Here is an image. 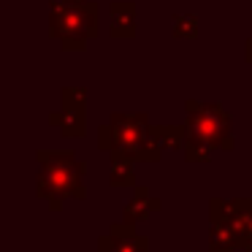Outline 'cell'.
<instances>
[{"label": "cell", "mask_w": 252, "mask_h": 252, "mask_svg": "<svg viewBox=\"0 0 252 252\" xmlns=\"http://www.w3.org/2000/svg\"><path fill=\"white\" fill-rule=\"evenodd\" d=\"M84 168L82 160L71 149H41L38 152V192L41 201L49 203L52 212L63 206L71 198H84L87 187H84Z\"/></svg>", "instance_id": "obj_1"}, {"label": "cell", "mask_w": 252, "mask_h": 252, "mask_svg": "<svg viewBox=\"0 0 252 252\" xmlns=\"http://www.w3.org/2000/svg\"><path fill=\"white\" fill-rule=\"evenodd\" d=\"M100 6L95 0H52L49 3V35L65 52H82L98 38Z\"/></svg>", "instance_id": "obj_2"}, {"label": "cell", "mask_w": 252, "mask_h": 252, "mask_svg": "<svg viewBox=\"0 0 252 252\" xmlns=\"http://www.w3.org/2000/svg\"><path fill=\"white\" fill-rule=\"evenodd\" d=\"M98 147L103 152H125L133 160H163L152 144V122L144 111H114L109 122L98 127Z\"/></svg>", "instance_id": "obj_3"}, {"label": "cell", "mask_w": 252, "mask_h": 252, "mask_svg": "<svg viewBox=\"0 0 252 252\" xmlns=\"http://www.w3.org/2000/svg\"><path fill=\"white\" fill-rule=\"evenodd\" d=\"M185 127L187 136H195L201 141L212 144L214 149H230L236 147L230 114L220 103H201V100H185Z\"/></svg>", "instance_id": "obj_4"}, {"label": "cell", "mask_w": 252, "mask_h": 252, "mask_svg": "<svg viewBox=\"0 0 252 252\" xmlns=\"http://www.w3.org/2000/svg\"><path fill=\"white\" fill-rule=\"evenodd\" d=\"M60 111L49 114V125H55L65 138H82L87 130V90L63 87Z\"/></svg>", "instance_id": "obj_5"}, {"label": "cell", "mask_w": 252, "mask_h": 252, "mask_svg": "<svg viewBox=\"0 0 252 252\" xmlns=\"http://www.w3.org/2000/svg\"><path fill=\"white\" fill-rule=\"evenodd\" d=\"M209 217L225 222L233 230L236 241L241 244H250L252 241V198H239V201H225V198H214L212 206H209Z\"/></svg>", "instance_id": "obj_6"}, {"label": "cell", "mask_w": 252, "mask_h": 252, "mask_svg": "<svg viewBox=\"0 0 252 252\" xmlns=\"http://www.w3.org/2000/svg\"><path fill=\"white\" fill-rule=\"evenodd\" d=\"M98 252H147V239L136 230V225L114 222L109 233L98 239Z\"/></svg>", "instance_id": "obj_7"}, {"label": "cell", "mask_w": 252, "mask_h": 252, "mask_svg": "<svg viewBox=\"0 0 252 252\" xmlns=\"http://www.w3.org/2000/svg\"><path fill=\"white\" fill-rule=\"evenodd\" d=\"M109 33L114 41L136 38V3L133 0H111L109 3Z\"/></svg>", "instance_id": "obj_8"}, {"label": "cell", "mask_w": 252, "mask_h": 252, "mask_svg": "<svg viewBox=\"0 0 252 252\" xmlns=\"http://www.w3.org/2000/svg\"><path fill=\"white\" fill-rule=\"evenodd\" d=\"M160 209H163V203H160L158 198L149 195V190L144 185H136L133 187L130 201L125 203V209H122V222L136 225V222H141V220H147L152 212H160Z\"/></svg>", "instance_id": "obj_9"}, {"label": "cell", "mask_w": 252, "mask_h": 252, "mask_svg": "<svg viewBox=\"0 0 252 252\" xmlns=\"http://www.w3.org/2000/svg\"><path fill=\"white\" fill-rule=\"evenodd\" d=\"M136 160L125 152H109V182L111 187H136Z\"/></svg>", "instance_id": "obj_10"}, {"label": "cell", "mask_w": 252, "mask_h": 252, "mask_svg": "<svg viewBox=\"0 0 252 252\" xmlns=\"http://www.w3.org/2000/svg\"><path fill=\"white\" fill-rule=\"evenodd\" d=\"M185 125H152V144L160 155L171 152V149H185Z\"/></svg>", "instance_id": "obj_11"}, {"label": "cell", "mask_w": 252, "mask_h": 252, "mask_svg": "<svg viewBox=\"0 0 252 252\" xmlns=\"http://www.w3.org/2000/svg\"><path fill=\"white\" fill-rule=\"evenodd\" d=\"M239 241H236L233 230L220 220H212L209 225V252H239Z\"/></svg>", "instance_id": "obj_12"}, {"label": "cell", "mask_w": 252, "mask_h": 252, "mask_svg": "<svg viewBox=\"0 0 252 252\" xmlns=\"http://www.w3.org/2000/svg\"><path fill=\"white\" fill-rule=\"evenodd\" d=\"M171 35L176 41H195L198 38V17L195 14H179L171 19Z\"/></svg>", "instance_id": "obj_13"}, {"label": "cell", "mask_w": 252, "mask_h": 252, "mask_svg": "<svg viewBox=\"0 0 252 252\" xmlns=\"http://www.w3.org/2000/svg\"><path fill=\"white\" fill-rule=\"evenodd\" d=\"M182 155H185L187 163H209L212 155H214V147L206 141H201V138H195V136H187Z\"/></svg>", "instance_id": "obj_14"}, {"label": "cell", "mask_w": 252, "mask_h": 252, "mask_svg": "<svg viewBox=\"0 0 252 252\" xmlns=\"http://www.w3.org/2000/svg\"><path fill=\"white\" fill-rule=\"evenodd\" d=\"M244 60L252 65V38H247V44H244Z\"/></svg>", "instance_id": "obj_15"}, {"label": "cell", "mask_w": 252, "mask_h": 252, "mask_svg": "<svg viewBox=\"0 0 252 252\" xmlns=\"http://www.w3.org/2000/svg\"><path fill=\"white\" fill-rule=\"evenodd\" d=\"M244 252H252V241H250V244H244Z\"/></svg>", "instance_id": "obj_16"}]
</instances>
